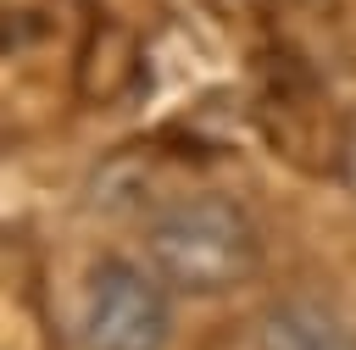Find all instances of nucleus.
I'll return each mask as SVG.
<instances>
[{
  "label": "nucleus",
  "instance_id": "obj_1",
  "mask_svg": "<svg viewBox=\"0 0 356 350\" xmlns=\"http://www.w3.org/2000/svg\"><path fill=\"white\" fill-rule=\"evenodd\" d=\"M145 261L178 294H234L261 267V228L222 189L167 194L145 222Z\"/></svg>",
  "mask_w": 356,
  "mask_h": 350
},
{
  "label": "nucleus",
  "instance_id": "obj_2",
  "mask_svg": "<svg viewBox=\"0 0 356 350\" xmlns=\"http://www.w3.org/2000/svg\"><path fill=\"white\" fill-rule=\"evenodd\" d=\"M172 328V294L150 261L100 256L83 267L72 294L78 350H167Z\"/></svg>",
  "mask_w": 356,
  "mask_h": 350
},
{
  "label": "nucleus",
  "instance_id": "obj_3",
  "mask_svg": "<svg viewBox=\"0 0 356 350\" xmlns=\"http://www.w3.org/2000/svg\"><path fill=\"white\" fill-rule=\"evenodd\" d=\"M256 350H356V322L317 294H289L261 311Z\"/></svg>",
  "mask_w": 356,
  "mask_h": 350
}]
</instances>
